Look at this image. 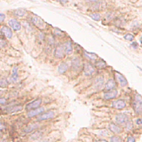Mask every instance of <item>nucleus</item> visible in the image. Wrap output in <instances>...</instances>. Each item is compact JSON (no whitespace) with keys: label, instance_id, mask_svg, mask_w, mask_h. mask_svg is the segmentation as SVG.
Returning <instances> with one entry per match:
<instances>
[{"label":"nucleus","instance_id":"nucleus-39","mask_svg":"<svg viewBox=\"0 0 142 142\" xmlns=\"http://www.w3.org/2000/svg\"><path fill=\"white\" fill-rule=\"evenodd\" d=\"M140 42H141V44L142 45V36L140 38Z\"/></svg>","mask_w":142,"mask_h":142},{"label":"nucleus","instance_id":"nucleus-17","mask_svg":"<svg viewBox=\"0 0 142 142\" xmlns=\"http://www.w3.org/2000/svg\"><path fill=\"white\" fill-rule=\"evenodd\" d=\"M64 48H65V53L67 55H70L73 53V45L70 41H67L65 42V44L64 45Z\"/></svg>","mask_w":142,"mask_h":142},{"label":"nucleus","instance_id":"nucleus-35","mask_svg":"<svg viewBox=\"0 0 142 142\" xmlns=\"http://www.w3.org/2000/svg\"><path fill=\"white\" fill-rule=\"evenodd\" d=\"M0 18H1V22H2L4 19H5V16L3 14V13H1V15H0Z\"/></svg>","mask_w":142,"mask_h":142},{"label":"nucleus","instance_id":"nucleus-25","mask_svg":"<svg viewBox=\"0 0 142 142\" xmlns=\"http://www.w3.org/2000/svg\"><path fill=\"white\" fill-rule=\"evenodd\" d=\"M110 142H123L122 139L121 138V137L117 136H114L111 137Z\"/></svg>","mask_w":142,"mask_h":142},{"label":"nucleus","instance_id":"nucleus-8","mask_svg":"<svg viewBox=\"0 0 142 142\" xmlns=\"http://www.w3.org/2000/svg\"><path fill=\"white\" fill-rule=\"evenodd\" d=\"M45 111V108L44 107H39V108H36V109H34V110H30L27 113V116L28 117H35L42 114V113H44Z\"/></svg>","mask_w":142,"mask_h":142},{"label":"nucleus","instance_id":"nucleus-11","mask_svg":"<svg viewBox=\"0 0 142 142\" xmlns=\"http://www.w3.org/2000/svg\"><path fill=\"white\" fill-rule=\"evenodd\" d=\"M116 75L117 80L118 81V83L120 84V85H121V87H124L127 86L128 82H127V81L126 78L124 77L122 74H121L120 73H118V72H116Z\"/></svg>","mask_w":142,"mask_h":142},{"label":"nucleus","instance_id":"nucleus-24","mask_svg":"<svg viewBox=\"0 0 142 142\" xmlns=\"http://www.w3.org/2000/svg\"><path fill=\"white\" fill-rule=\"evenodd\" d=\"M86 53H85V55L87 56V58H89L91 60H96V58H97V56L96 54H95V53H87V52H85Z\"/></svg>","mask_w":142,"mask_h":142},{"label":"nucleus","instance_id":"nucleus-1","mask_svg":"<svg viewBox=\"0 0 142 142\" xmlns=\"http://www.w3.org/2000/svg\"><path fill=\"white\" fill-rule=\"evenodd\" d=\"M133 107L137 115L142 114V96L139 94H136L133 102Z\"/></svg>","mask_w":142,"mask_h":142},{"label":"nucleus","instance_id":"nucleus-21","mask_svg":"<svg viewBox=\"0 0 142 142\" xmlns=\"http://www.w3.org/2000/svg\"><path fill=\"white\" fill-rule=\"evenodd\" d=\"M18 68L17 67H13L12 70V75L11 76V80L13 82H16L18 81Z\"/></svg>","mask_w":142,"mask_h":142},{"label":"nucleus","instance_id":"nucleus-27","mask_svg":"<svg viewBox=\"0 0 142 142\" xmlns=\"http://www.w3.org/2000/svg\"><path fill=\"white\" fill-rule=\"evenodd\" d=\"M90 16L93 19L95 20V21H99L100 19H101V16H100L98 13H92V14L90 15Z\"/></svg>","mask_w":142,"mask_h":142},{"label":"nucleus","instance_id":"nucleus-12","mask_svg":"<svg viewBox=\"0 0 142 142\" xmlns=\"http://www.w3.org/2000/svg\"><path fill=\"white\" fill-rule=\"evenodd\" d=\"M71 65H72V67L74 70L77 71L80 70V68L82 67V63H81V61L78 58H73L72 62H71Z\"/></svg>","mask_w":142,"mask_h":142},{"label":"nucleus","instance_id":"nucleus-9","mask_svg":"<svg viewBox=\"0 0 142 142\" xmlns=\"http://www.w3.org/2000/svg\"><path fill=\"white\" fill-rule=\"evenodd\" d=\"M8 25L9 26L14 30V31H20L21 30V27H22V26H21V24H20L19 22H18L16 19H11L9 20V22H8Z\"/></svg>","mask_w":142,"mask_h":142},{"label":"nucleus","instance_id":"nucleus-26","mask_svg":"<svg viewBox=\"0 0 142 142\" xmlns=\"http://www.w3.org/2000/svg\"><path fill=\"white\" fill-rule=\"evenodd\" d=\"M96 67H99V68H104L106 67V63L104 62L103 60H99L96 63Z\"/></svg>","mask_w":142,"mask_h":142},{"label":"nucleus","instance_id":"nucleus-23","mask_svg":"<svg viewBox=\"0 0 142 142\" xmlns=\"http://www.w3.org/2000/svg\"><path fill=\"white\" fill-rule=\"evenodd\" d=\"M15 15L16 16H19V17H22V16H24L25 15V10H22V9H18V10H16L15 12Z\"/></svg>","mask_w":142,"mask_h":142},{"label":"nucleus","instance_id":"nucleus-28","mask_svg":"<svg viewBox=\"0 0 142 142\" xmlns=\"http://www.w3.org/2000/svg\"><path fill=\"white\" fill-rule=\"evenodd\" d=\"M124 38L126 39V40H127V41L132 42V41H133V40H134V36H133V34H130V33H127V34L124 35Z\"/></svg>","mask_w":142,"mask_h":142},{"label":"nucleus","instance_id":"nucleus-5","mask_svg":"<svg viewBox=\"0 0 142 142\" xmlns=\"http://www.w3.org/2000/svg\"><path fill=\"white\" fill-rule=\"evenodd\" d=\"M55 116V112L54 111H48L45 113H42L37 118V121H46L51 119Z\"/></svg>","mask_w":142,"mask_h":142},{"label":"nucleus","instance_id":"nucleus-18","mask_svg":"<svg viewBox=\"0 0 142 142\" xmlns=\"http://www.w3.org/2000/svg\"><path fill=\"white\" fill-rule=\"evenodd\" d=\"M23 109V107L22 105H16V106H12V107H9L6 109L7 112L12 113H16V112H19Z\"/></svg>","mask_w":142,"mask_h":142},{"label":"nucleus","instance_id":"nucleus-7","mask_svg":"<svg viewBox=\"0 0 142 142\" xmlns=\"http://www.w3.org/2000/svg\"><path fill=\"white\" fill-rule=\"evenodd\" d=\"M112 105H113V107L114 108H116L117 110H122V109L126 107L127 104H126L124 100L118 99V100H116V101H114L113 102V104H112Z\"/></svg>","mask_w":142,"mask_h":142},{"label":"nucleus","instance_id":"nucleus-29","mask_svg":"<svg viewBox=\"0 0 142 142\" xmlns=\"http://www.w3.org/2000/svg\"><path fill=\"white\" fill-rule=\"evenodd\" d=\"M8 85V82L7 81L5 78H2L1 82H0V86L1 87H6Z\"/></svg>","mask_w":142,"mask_h":142},{"label":"nucleus","instance_id":"nucleus-38","mask_svg":"<svg viewBox=\"0 0 142 142\" xmlns=\"http://www.w3.org/2000/svg\"><path fill=\"white\" fill-rule=\"evenodd\" d=\"M96 142H107V141H106V140H99V141H97Z\"/></svg>","mask_w":142,"mask_h":142},{"label":"nucleus","instance_id":"nucleus-32","mask_svg":"<svg viewBox=\"0 0 142 142\" xmlns=\"http://www.w3.org/2000/svg\"><path fill=\"white\" fill-rule=\"evenodd\" d=\"M127 142H136V138L133 136H129L127 138Z\"/></svg>","mask_w":142,"mask_h":142},{"label":"nucleus","instance_id":"nucleus-31","mask_svg":"<svg viewBox=\"0 0 142 142\" xmlns=\"http://www.w3.org/2000/svg\"><path fill=\"white\" fill-rule=\"evenodd\" d=\"M136 124L138 126H142V118H138L136 119Z\"/></svg>","mask_w":142,"mask_h":142},{"label":"nucleus","instance_id":"nucleus-37","mask_svg":"<svg viewBox=\"0 0 142 142\" xmlns=\"http://www.w3.org/2000/svg\"><path fill=\"white\" fill-rule=\"evenodd\" d=\"M87 2H97L98 0H86Z\"/></svg>","mask_w":142,"mask_h":142},{"label":"nucleus","instance_id":"nucleus-6","mask_svg":"<svg viewBox=\"0 0 142 142\" xmlns=\"http://www.w3.org/2000/svg\"><path fill=\"white\" fill-rule=\"evenodd\" d=\"M96 72V70L94 68V67L90 63H86L84 65V73L85 76H90L92 75H93Z\"/></svg>","mask_w":142,"mask_h":142},{"label":"nucleus","instance_id":"nucleus-30","mask_svg":"<svg viewBox=\"0 0 142 142\" xmlns=\"http://www.w3.org/2000/svg\"><path fill=\"white\" fill-rule=\"evenodd\" d=\"M133 123H132V121H128V122L126 124V128H127V130H130V129H133Z\"/></svg>","mask_w":142,"mask_h":142},{"label":"nucleus","instance_id":"nucleus-14","mask_svg":"<svg viewBox=\"0 0 142 142\" xmlns=\"http://www.w3.org/2000/svg\"><path fill=\"white\" fill-rule=\"evenodd\" d=\"M109 129L112 133H115V134H119L122 132V129L117 124H110L109 125Z\"/></svg>","mask_w":142,"mask_h":142},{"label":"nucleus","instance_id":"nucleus-13","mask_svg":"<svg viewBox=\"0 0 142 142\" xmlns=\"http://www.w3.org/2000/svg\"><path fill=\"white\" fill-rule=\"evenodd\" d=\"M118 94V91L116 90H110L104 93V98L106 100H110V99H113L117 96Z\"/></svg>","mask_w":142,"mask_h":142},{"label":"nucleus","instance_id":"nucleus-20","mask_svg":"<svg viewBox=\"0 0 142 142\" xmlns=\"http://www.w3.org/2000/svg\"><path fill=\"white\" fill-rule=\"evenodd\" d=\"M68 68H69V66H68V65H67V63H65V62L62 63L61 65H59V67H58V73H59V74H63V73H66V72L67 71Z\"/></svg>","mask_w":142,"mask_h":142},{"label":"nucleus","instance_id":"nucleus-22","mask_svg":"<svg viewBox=\"0 0 142 142\" xmlns=\"http://www.w3.org/2000/svg\"><path fill=\"white\" fill-rule=\"evenodd\" d=\"M38 127V126L36 124H30L29 126H27L25 129V133H30V132H32L33 130H35Z\"/></svg>","mask_w":142,"mask_h":142},{"label":"nucleus","instance_id":"nucleus-2","mask_svg":"<svg viewBox=\"0 0 142 142\" xmlns=\"http://www.w3.org/2000/svg\"><path fill=\"white\" fill-rule=\"evenodd\" d=\"M116 121L119 125H124V124L126 125V124L129 121V118L126 114L120 113L116 116Z\"/></svg>","mask_w":142,"mask_h":142},{"label":"nucleus","instance_id":"nucleus-10","mask_svg":"<svg viewBox=\"0 0 142 142\" xmlns=\"http://www.w3.org/2000/svg\"><path fill=\"white\" fill-rule=\"evenodd\" d=\"M2 34L5 36V37L7 39H11L13 36V32L11 28H9L7 26H3L2 27Z\"/></svg>","mask_w":142,"mask_h":142},{"label":"nucleus","instance_id":"nucleus-3","mask_svg":"<svg viewBox=\"0 0 142 142\" xmlns=\"http://www.w3.org/2000/svg\"><path fill=\"white\" fill-rule=\"evenodd\" d=\"M42 103V100L41 98H37L31 102H30L29 104H27L26 105V110H32L36 109V108H39V106L41 105Z\"/></svg>","mask_w":142,"mask_h":142},{"label":"nucleus","instance_id":"nucleus-33","mask_svg":"<svg viewBox=\"0 0 142 142\" xmlns=\"http://www.w3.org/2000/svg\"><path fill=\"white\" fill-rule=\"evenodd\" d=\"M64 33L62 32V31H61L60 30H56V32H55V35L56 36H61V34H63Z\"/></svg>","mask_w":142,"mask_h":142},{"label":"nucleus","instance_id":"nucleus-4","mask_svg":"<svg viewBox=\"0 0 142 142\" xmlns=\"http://www.w3.org/2000/svg\"><path fill=\"white\" fill-rule=\"evenodd\" d=\"M54 56L56 58H62L65 56V48L64 45H58L54 50Z\"/></svg>","mask_w":142,"mask_h":142},{"label":"nucleus","instance_id":"nucleus-34","mask_svg":"<svg viewBox=\"0 0 142 142\" xmlns=\"http://www.w3.org/2000/svg\"><path fill=\"white\" fill-rule=\"evenodd\" d=\"M131 46H132L134 49H137V48L138 47V43H137L136 42H133L131 43Z\"/></svg>","mask_w":142,"mask_h":142},{"label":"nucleus","instance_id":"nucleus-16","mask_svg":"<svg viewBox=\"0 0 142 142\" xmlns=\"http://www.w3.org/2000/svg\"><path fill=\"white\" fill-rule=\"evenodd\" d=\"M116 82L113 79H109L105 84V90L107 91L113 90L116 88Z\"/></svg>","mask_w":142,"mask_h":142},{"label":"nucleus","instance_id":"nucleus-15","mask_svg":"<svg viewBox=\"0 0 142 142\" xmlns=\"http://www.w3.org/2000/svg\"><path fill=\"white\" fill-rule=\"evenodd\" d=\"M104 81V78L102 76H98V77L95 79L94 82V86L96 88L97 90L101 89L103 87Z\"/></svg>","mask_w":142,"mask_h":142},{"label":"nucleus","instance_id":"nucleus-36","mask_svg":"<svg viewBox=\"0 0 142 142\" xmlns=\"http://www.w3.org/2000/svg\"><path fill=\"white\" fill-rule=\"evenodd\" d=\"M61 3H62V4H65V3H67V0H58Z\"/></svg>","mask_w":142,"mask_h":142},{"label":"nucleus","instance_id":"nucleus-19","mask_svg":"<svg viewBox=\"0 0 142 142\" xmlns=\"http://www.w3.org/2000/svg\"><path fill=\"white\" fill-rule=\"evenodd\" d=\"M32 22L39 27H43L45 25V23L38 16H34L32 18Z\"/></svg>","mask_w":142,"mask_h":142}]
</instances>
